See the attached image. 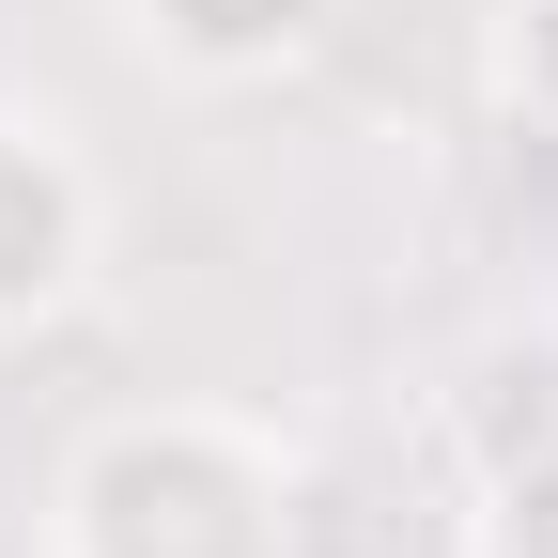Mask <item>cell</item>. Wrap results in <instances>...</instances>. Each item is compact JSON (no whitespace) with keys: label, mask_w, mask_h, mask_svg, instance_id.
Segmentation results:
<instances>
[{"label":"cell","mask_w":558,"mask_h":558,"mask_svg":"<svg viewBox=\"0 0 558 558\" xmlns=\"http://www.w3.org/2000/svg\"><path fill=\"white\" fill-rule=\"evenodd\" d=\"M94 264H109V186L78 156V124L0 94V341H47L94 295Z\"/></svg>","instance_id":"cell-2"},{"label":"cell","mask_w":558,"mask_h":558,"mask_svg":"<svg viewBox=\"0 0 558 558\" xmlns=\"http://www.w3.org/2000/svg\"><path fill=\"white\" fill-rule=\"evenodd\" d=\"M465 558H558V418L527 450H481V497H465Z\"/></svg>","instance_id":"cell-4"},{"label":"cell","mask_w":558,"mask_h":558,"mask_svg":"<svg viewBox=\"0 0 558 558\" xmlns=\"http://www.w3.org/2000/svg\"><path fill=\"white\" fill-rule=\"evenodd\" d=\"M341 32V0H124V47L186 94H279Z\"/></svg>","instance_id":"cell-3"},{"label":"cell","mask_w":558,"mask_h":558,"mask_svg":"<svg viewBox=\"0 0 558 558\" xmlns=\"http://www.w3.org/2000/svg\"><path fill=\"white\" fill-rule=\"evenodd\" d=\"M311 465L248 403H124L47 481V558H295Z\"/></svg>","instance_id":"cell-1"},{"label":"cell","mask_w":558,"mask_h":558,"mask_svg":"<svg viewBox=\"0 0 558 558\" xmlns=\"http://www.w3.org/2000/svg\"><path fill=\"white\" fill-rule=\"evenodd\" d=\"M497 94H512V124L558 140V0H497Z\"/></svg>","instance_id":"cell-5"}]
</instances>
